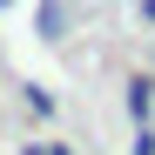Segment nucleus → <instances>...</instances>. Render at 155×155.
<instances>
[{
    "label": "nucleus",
    "instance_id": "obj_3",
    "mask_svg": "<svg viewBox=\"0 0 155 155\" xmlns=\"http://www.w3.org/2000/svg\"><path fill=\"white\" fill-rule=\"evenodd\" d=\"M7 7H14V0H0V14H7Z\"/></svg>",
    "mask_w": 155,
    "mask_h": 155
},
{
    "label": "nucleus",
    "instance_id": "obj_1",
    "mask_svg": "<svg viewBox=\"0 0 155 155\" xmlns=\"http://www.w3.org/2000/svg\"><path fill=\"white\" fill-rule=\"evenodd\" d=\"M41 34H47V41L68 34V7H61V0H41Z\"/></svg>",
    "mask_w": 155,
    "mask_h": 155
},
{
    "label": "nucleus",
    "instance_id": "obj_2",
    "mask_svg": "<svg viewBox=\"0 0 155 155\" xmlns=\"http://www.w3.org/2000/svg\"><path fill=\"white\" fill-rule=\"evenodd\" d=\"M27 155H68V142H34Z\"/></svg>",
    "mask_w": 155,
    "mask_h": 155
}]
</instances>
